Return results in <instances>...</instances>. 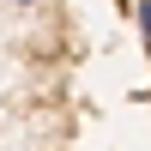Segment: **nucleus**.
Segmentation results:
<instances>
[{
	"instance_id": "nucleus-1",
	"label": "nucleus",
	"mask_w": 151,
	"mask_h": 151,
	"mask_svg": "<svg viewBox=\"0 0 151 151\" xmlns=\"http://www.w3.org/2000/svg\"><path fill=\"white\" fill-rule=\"evenodd\" d=\"M91 60L79 0H0V151H85Z\"/></svg>"
}]
</instances>
